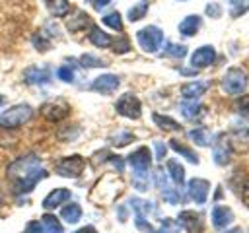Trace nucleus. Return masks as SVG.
Returning <instances> with one entry per match:
<instances>
[{
    "label": "nucleus",
    "mask_w": 249,
    "mask_h": 233,
    "mask_svg": "<svg viewBox=\"0 0 249 233\" xmlns=\"http://www.w3.org/2000/svg\"><path fill=\"white\" fill-rule=\"evenodd\" d=\"M70 198V190L68 188H54V190H51L47 196H45V200H43V208L45 210H53V208H58L62 202H66Z\"/></svg>",
    "instance_id": "nucleus-16"
},
{
    "label": "nucleus",
    "mask_w": 249,
    "mask_h": 233,
    "mask_svg": "<svg viewBox=\"0 0 249 233\" xmlns=\"http://www.w3.org/2000/svg\"><path fill=\"white\" fill-rule=\"evenodd\" d=\"M47 8H49L51 16H54V17H62V16L68 14L70 4H68V0H47Z\"/></svg>",
    "instance_id": "nucleus-25"
},
{
    "label": "nucleus",
    "mask_w": 249,
    "mask_h": 233,
    "mask_svg": "<svg viewBox=\"0 0 249 233\" xmlns=\"http://www.w3.org/2000/svg\"><path fill=\"white\" fill-rule=\"evenodd\" d=\"M161 196H163V200H165L167 204H179V202H181L179 192H177L175 188H171V186L163 188V190H161Z\"/></svg>",
    "instance_id": "nucleus-37"
},
{
    "label": "nucleus",
    "mask_w": 249,
    "mask_h": 233,
    "mask_svg": "<svg viewBox=\"0 0 249 233\" xmlns=\"http://www.w3.org/2000/svg\"><path fill=\"white\" fill-rule=\"evenodd\" d=\"M23 78L27 83H33V85H41V83H47L51 80V72L47 68H39V66H29L25 72H23Z\"/></svg>",
    "instance_id": "nucleus-15"
},
{
    "label": "nucleus",
    "mask_w": 249,
    "mask_h": 233,
    "mask_svg": "<svg viewBox=\"0 0 249 233\" xmlns=\"http://www.w3.org/2000/svg\"><path fill=\"white\" fill-rule=\"evenodd\" d=\"M115 52L123 54V52H128L130 50V41L126 37H117V39H111V45H109Z\"/></svg>",
    "instance_id": "nucleus-33"
},
{
    "label": "nucleus",
    "mask_w": 249,
    "mask_h": 233,
    "mask_svg": "<svg viewBox=\"0 0 249 233\" xmlns=\"http://www.w3.org/2000/svg\"><path fill=\"white\" fill-rule=\"evenodd\" d=\"M84 159L80 155H70V157H64L56 163V173L60 177H68V179H74L78 177L82 171H84Z\"/></svg>",
    "instance_id": "nucleus-7"
},
{
    "label": "nucleus",
    "mask_w": 249,
    "mask_h": 233,
    "mask_svg": "<svg viewBox=\"0 0 249 233\" xmlns=\"http://www.w3.org/2000/svg\"><path fill=\"white\" fill-rule=\"evenodd\" d=\"M117 87H119V78L115 74H103L95 78L91 83V89L97 93H113Z\"/></svg>",
    "instance_id": "nucleus-13"
},
{
    "label": "nucleus",
    "mask_w": 249,
    "mask_h": 233,
    "mask_svg": "<svg viewBox=\"0 0 249 233\" xmlns=\"http://www.w3.org/2000/svg\"><path fill=\"white\" fill-rule=\"evenodd\" d=\"M41 113H43V116H45L47 120L58 122V120H62V118L68 115V105H64V103H60V101H51V103H45V105L41 107Z\"/></svg>",
    "instance_id": "nucleus-11"
},
{
    "label": "nucleus",
    "mask_w": 249,
    "mask_h": 233,
    "mask_svg": "<svg viewBox=\"0 0 249 233\" xmlns=\"http://www.w3.org/2000/svg\"><path fill=\"white\" fill-rule=\"evenodd\" d=\"M56 76H58L62 82H66V83H72V82H74V72H72L70 66H60V68L56 70Z\"/></svg>",
    "instance_id": "nucleus-39"
},
{
    "label": "nucleus",
    "mask_w": 249,
    "mask_h": 233,
    "mask_svg": "<svg viewBox=\"0 0 249 233\" xmlns=\"http://www.w3.org/2000/svg\"><path fill=\"white\" fill-rule=\"evenodd\" d=\"M165 167H167L169 179H171L175 184H183V183H185V169H183V165H181L177 159H169Z\"/></svg>",
    "instance_id": "nucleus-19"
},
{
    "label": "nucleus",
    "mask_w": 249,
    "mask_h": 233,
    "mask_svg": "<svg viewBox=\"0 0 249 233\" xmlns=\"http://www.w3.org/2000/svg\"><path fill=\"white\" fill-rule=\"evenodd\" d=\"M161 227H163L167 233H179V231H181L179 221H173V219H169V217H163V219H161Z\"/></svg>",
    "instance_id": "nucleus-40"
},
{
    "label": "nucleus",
    "mask_w": 249,
    "mask_h": 233,
    "mask_svg": "<svg viewBox=\"0 0 249 233\" xmlns=\"http://www.w3.org/2000/svg\"><path fill=\"white\" fill-rule=\"evenodd\" d=\"M189 190V198L195 204H204L208 198V190H210V183L206 179H191L187 184Z\"/></svg>",
    "instance_id": "nucleus-8"
},
{
    "label": "nucleus",
    "mask_w": 249,
    "mask_h": 233,
    "mask_svg": "<svg viewBox=\"0 0 249 233\" xmlns=\"http://www.w3.org/2000/svg\"><path fill=\"white\" fill-rule=\"evenodd\" d=\"M230 146L237 151H245L249 148V128H243V130H237L231 134V140H230Z\"/></svg>",
    "instance_id": "nucleus-20"
},
{
    "label": "nucleus",
    "mask_w": 249,
    "mask_h": 233,
    "mask_svg": "<svg viewBox=\"0 0 249 233\" xmlns=\"http://www.w3.org/2000/svg\"><path fill=\"white\" fill-rule=\"evenodd\" d=\"M247 8H249V0H230V10H231L233 17L241 16Z\"/></svg>",
    "instance_id": "nucleus-36"
},
{
    "label": "nucleus",
    "mask_w": 249,
    "mask_h": 233,
    "mask_svg": "<svg viewBox=\"0 0 249 233\" xmlns=\"http://www.w3.org/2000/svg\"><path fill=\"white\" fill-rule=\"evenodd\" d=\"M25 233H45L43 223L41 221H29L27 227H25Z\"/></svg>",
    "instance_id": "nucleus-43"
},
{
    "label": "nucleus",
    "mask_w": 249,
    "mask_h": 233,
    "mask_svg": "<svg viewBox=\"0 0 249 233\" xmlns=\"http://www.w3.org/2000/svg\"><path fill=\"white\" fill-rule=\"evenodd\" d=\"M237 111H239L241 115H247V116H249V95L239 97V101H237Z\"/></svg>",
    "instance_id": "nucleus-42"
},
{
    "label": "nucleus",
    "mask_w": 249,
    "mask_h": 233,
    "mask_svg": "<svg viewBox=\"0 0 249 233\" xmlns=\"http://www.w3.org/2000/svg\"><path fill=\"white\" fill-rule=\"evenodd\" d=\"M241 198H243V204L249 208V181L243 184V188H241Z\"/></svg>",
    "instance_id": "nucleus-45"
},
{
    "label": "nucleus",
    "mask_w": 249,
    "mask_h": 233,
    "mask_svg": "<svg viewBox=\"0 0 249 233\" xmlns=\"http://www.w3.org/2000/svg\"><path fill=\"white\" fill-rule=\"evenodd\" d=\"M136 41L144 52H156L163 43V31L156 25H146L136 33Z\"/></svg>",
    "instance_id": "nucleus-4"
},
{
    "label": "nucleus",
    "mask_w": 249,
    "mask_h": 233,
    "mask_svg": "<svg viewBox=\"0 0 249 233\" xmlns=\"http://www.w3.org/2000/svg\"><path fill=\"white\" fill-rule=\"evenodd\" d=\"M109 2H111V0H91V4H93V8H95V10H101V8H103V6H107Z\"/></svg>",
    "instance_id": "nucleus-46"
},
{
    "label": "nucleus",
    "mask_w": 249,
    "mask_h": 233,
    "mask_svg": "<svg viewBox=\"0 0 249 233\" xmlns=\"http://www.w3.org/2000/svg\"><path fill=\"white\" fill-rule=\"evenodd\" d=\"M214 60H216V50H214L210 45H204V47H200V49H196V50L193 52V56H191V66H193L195 70H200V68L210 66Z\"/></svg>",
    "instance_id": "nucleus-9"
},
{
    "label": "nucleus",
    "mask_w": 249,
    "mask_h": 233,
    "mask_svg": "<svg viewBox=\"0 0 249 233\" xmlns=\"http://www.w3.org/2000/svg\"><path fill=\"white\" fill-rule=\"evenodd\" d=\"M103 23L115 31H121L123 29V19H121V14L119 12H111V14H105L103 16Z\"/></svg>",
    "instance_id": "nucleus-30"
},
{
    "label": "nucleus",
    "mask_w": 249,
    "mask_h": 233,
    "mask_svg": "<svg viewBox=\"0 0 249 233\" xmlns=\"http://www.w3.org/2000/svg\"><path fill=\"white\" fill-rule=\"evenodd\" d=\"M165 54L167 56H173V58H183L187 54V47L185 45H179V43H167Z\"/></svg>",
    "instance_id": "nucleus-34"
},
{
    "label": "nucleus",
    "mask_w": 249,
    "mask_h": 233,
    "mask_svg": "<svg viewBox=\"0 0 249 233\" xmlns=\"http://www.w3.org/2000/svg\"><path fill=\"white\" fill-rule=\"evenodd\" d=\"M33 45L37 47V50H47L51 43H49V39H45V33L43 31H37L33 35Z\"/></svg>",
    "instance_id": "nucleus-38"
},
{
    "label": "nucleus",
    "mask_w": 249,
    "mask_h": 233,
    "mask_svg": "<svg viewBox=\"0 0 249 233\" xmlns=\"http://www.w3.org/2000/svg\"><path fill=\"white\" fill-rule=\"evenodd\" d=\"M146 12H148V4H146V2L132 6V8L128 10V14H126V16H128V21H138L140 17L146 16Z\"/></svg>",
    "instance_id": "nucleus-32"
},
{
    "label": "nucleus",
    "mask_w": 249,
    "mask_h": 233,
    "mask_svg": "<svg viewBox=\"0 0 249 233\" xmlns=\"http://www.w3.org/2000/svg\"><path fill=\"white\" fill-rule=\"evenodd\" d=\"M43 177H45V171L41 167V159L33 153H27L12 161L8 167V179L14 184V190L19 194L29 192Z\"/></svg>",
    "instance_id": "nucleus-1"
},
{
    "label": "nucleus",
    "mask_w": 249,
    "mask_h": 233,
    "mask_svg": "<svg viewBox=\"0 0 249 233\" xmlns=\"http://www.w3.org/2000/svg\"><path fill=\"white\" fill-rule=\"evenodd\" d=\"M152 233H167V231H165V229H163V227H160V229H154V231H152Z\"/></svg>",
    "instance_id": "nucleus-50"
},
{
    "label": "nucleus",
    "mask_w": 249,
    "mask_h": 233,
    "mask_svg": "<svg viewBox=\"0 0 249 233\" xmlns=\"http://www.w3.org/2000/svg\"><path fill=\"white\" fill-rule=\"evenodd\" d=\"M233 221V212L228 206H214L212 208V225L216 229H224Z\"/></svg>",
    "instance_id": "nucleus-14"
},
{
    "label": "nucleus",
    "mask_w": 249,
    "mask_h": 233,
    "mask_svg": "<svg viewBox=\"0 0 249 233\" xmlns=\"http://www.w3.org/2000/svg\"><path fill=\"white\" fill-rule=\"evenodd\" d=\"M60 216H62V219L66 221V223H76L80 217H82V208L78 206V204H66L64 208H62V212H60Z\"/></svg>",
    "instance_id": "nucleus-24"
},
{
    "label": "nucleus",
    "mask_w": 249,
    "mask_h": 233,
    "mask_svg": "<svg viewBox=\"0 0 249 233\" xmlns=\"http://www.w3.org/2000/svg\"><path fill=\"white\" fill-rule=\"evenodd\" d=\"M206 16H210V17H220L222 16V8H220V4H216V2H210V4H206Z\"/></svg>",
    "instance_id": "nucleus-41"
},
{
    "label": "nucleus",
    "mask_w": 249,
    "mask_h": 233,
    "mask_svg": "<svg viewBox=\"0 0 249 233\" xmlns=\"http://www.w3.org/2000/svg\"><path fill=\"white\" fill-rule=\"evenodd\" d=\"M208 87H210L208 82H189L181 87V93L185 99H198Z\"/></svg>",
    "instance_id": "nucleus-18"
},
{
    "label": "nucleus",
    "mask_w": 249,
    "mask_h": 233,
    "mask_svg": "<svg viewBox=\"0 0 249 233\" xmlns=\"http://www.w3.org/2000/svg\"><path fill=\"white\" fill-rule=\"evenodd\" d=\"M154 150H156V159H163L165 157V144L154 142Z\"/></svg>",
    "instance_id": "nucleus-44"
},
{
    "label": "nucleus",
    "mask_w": 249,
    "mask_h": 233,
    "mask_svg": "<svg viewBox=\"0 0 249 233\" xmlns=\"http://www.w3.org/2000/svg\"><path fill=\"white\" fill-rule=\"evenodd\" d=\"M111 163H115V167H117V171H123V159H119V157H111Z\"/></svg>",
    "instance_id": "nucleus-47"
},
{
    "label": "nucleus",
    "mask_w": 249,
    "mask_h": 233,
    "mask_svg": "<svg viewBox=\"0 0 249 233\" xmlns=\"http://www.w3.org/2000/svg\"><path fill=\"white\" fill-rule=\"evenodd\" d=\"M142 2H150V0H142Z\"/></svg>",
    "instance_id": "nucleus-51"
},
{
    "label": "nucleus",
    "mask_w": 249,
    "mask_h": 233,
    "mask_svg": "<svg viewBox=\"0 0 249 233\" xmlns=\"http://www.w3.org/2000/svg\"><path fill=\"white\" fill-rule=\"evenodd\" d=\"M169 146H171V150H175L177 153H181L189 163H193V165H196L198 163V157H196V153L193 151V150H189L187 146H183V144H179L177 140H171L169 142Z\"/></svg>",
    "instance_id": "nucleus-28"
},
{
    "label": "nucleus",
    "mask_w": 249,
    "mask_h": 233,
    "mask_svg": "<svg viewBox=\"0 0 249 233\" xmlns=\"http://www.w3.org/2000/svg\"><path fill=\"white\" fill-rule=\"evenodd\" d=\"M41 223H43L45 233H64V231H62L60 221H58L53 214H45V216H43V219H41Z\"/></svg>",
    "instance_id": "nucleus-29"
},
{
    "label": "nucleus",
    "mask_w": 249,
    "mask_h": 233,
    "mask_svg": "<svg viewBox=\"0 0 249 233\" xmlns=\"http://www.w3.org/2000/svg\"><path fill=\"white\" fill-rule=\"evenodd\" d=\"M189 138H191L195 144H198V146H210V144H212V134H210L208 130H204V128H195V130H191V132H189Z\"/></svg>",
    "instance_id": "nucleus-27"
},
{
    "label": "nucleus",
    "mask_w": 249,
    "mask_h": 233,
    "mask_svg": "<svg viewBox=\"0 0 249 233\" xmlns=\"http://www.w3.org/2000/svg\"><path fill=\"white\" fill-rule=\"evenodd\" d=\"M179 225L185 227L189 233H202L204 221H202V216L200 214L191 212V210H185V212L179 214Z\"/></svg>",
    "instance_id": "nucleus-10"
},
{
    "label": "nucleus",
    "mask_w": 249,
    "mask_h": 233,
    "mask_svg": "<svg viewBox=\"0 0 249 233\" xmlns=\"http://www.w3.org/2000/svg\"><path fill=\"white\" fill-rule=\"evenodd\" d=\"M86 25H89V17H88L86 12H76V14L66 21V27H68L70 31H80V29L86 27Z\"/></svg>",
    "instance_id": "nucleus-26"
},
{
    "label": "nucleus",
    "mask_w": 249,
    "mask_h": 233,
    "mask_svg": "<svg viewBox=\"0 0 249 233\" xmlns=\"http://www.w3.org/2000/svg\"><path fill=\"white\" fill-rule=\"evenodd\" d=\"M128 163L134 171V177L132 181H144L148 183V171H150V163H152V155H150V150L148 148H138L136 151H132L128 155Z\"/></svg>",
    "instance_id": "nucleus-3"
},
{
    "label": "nucleus",
    "mask_w": 249,
    "mask_h": 233,
    "mask_svg": "<svg viewBox=\"0 0 249 233\" xmlns=\"http://www.w3.org/2000/svg\"><path fill=\"white\" fill-rule=\"evenodd\" d=\"M152 118H154V122H156V124H158L161 130H173V132L181 130V124H179L177 120H173L171 116H165V115L154 113V115H152Z\"/></svg>",
    "instance_id": "nucleus-23"
},
{
    "label": "nucleus",
    "mask_w": 249,
    "mask_h": 233,
    "mask_svg": "<svg viewBox=\"0 0 249 233\" xmlns=\"http://www.w3.org/2000/svg\"><path fill=\"white\" fill-rule=\"evenodd\" d=\"M80 64L84 68H103V66H107L105 60H101V58H97L93 54H82L80 56Z\"/></svg>",
    "instance_id": "nucleus-31"
},
{
    "label": "nucleus",
    "mask_w": 249,
    "mask_h": 233,
    "mask_svg": "<svg viewBox=\"0 0 249 233\" xmlns=\"http://www.w3.org/2000/svg\"><path fill=\"white\" fill-rule=\"evenodd\" d=\"M0 202H2V194H0Z\"/></svg>",
    "instance_id": "nucleus-52"
},
{
    "label": "nucleus",
    "mask_w": 249,
    "mask_h": 233,
    "mask_svg": "<svg viewBox=\"0 0 249 233\" xmlns=\"http://www.w3.org/2000/svg\"><path fill=\"white\" fill-rule=\"evenodd\" d=\"M115 109L119 115L126 116V118H138L142 113V105H140L138 97L132 93H124L123 97H119V101L115 103Z\"/></svg>",
    "instance_id": "nucleus-6"
},
{
    "label": "nucleus",
    "mask_w": 249,
    "mask_h": 233,
    "mask_svg": "<svg viewBox=\"0 0 249 233\" xmlns=\"http://www.w3.org/2000/svg\"><path fill=\"white\" fill-rule=\"evenodd\" d=\"M31 116H33V109L29 105H25V103L14 105L0 113V126L2 128H18V126L25 124Z\"/></svg>",
    "instance_id": "nucleus-2"
},
{
    "label": "nucleus",
    "mask_w": 249,
    "mask_h": 233,
    "mask_svg": "<svg viewBox=\"0 0 249 233\" xmlns=\"http://www.w3.org/2000/svg\"><path fill=\"white\" fill-rule=\"evenodd\" d=\"M74 233H97V231H95V227L86 225V227H82V229H78V231H74Z\"/></svg>",
    "instance_id": "nucleus-48"
},
{
    "label": "nucleus",
    "mask_w": 249,
    "mask_h": 233,
    "mask_svg": "<svg viewBox=\"0 0 249 233\" xmlns=\"http://www.w3.org/2000/svg\"><path fill=\"white\" fill-rule=\"evenodd\" d=\"M247 87V74L241 68H230L222 78V89L230 95H239Z\"/></svg>",
    "instance_id": "nucleus-5"
},
{
    "label": "nucleus",
    "mask_w": 249,
    "mask_h": 233,
    "mask_svg": "<svg viewBox=\"0 0 249 233\" xmlns=\"http://www.w3.org/2000/svg\"><path fill=\"white\" fill-rule=\"evenodd\" d=\"M231 159V146L230 140L226 136H218L216 138V146H214V161L218 165H228Z\"/></svg>",
    "instance_id": "nucleus-12"
},
{
    "label": "nucleus",
    "mask_w": 249,
    "mask_h": 233,
    "mask_svg": "<svg viewBox=\"0 0 249 233\" xmlns=\"http://www.w3.org/2000/svg\"><path fill=\"white\" fill-rule=\"evenodd\" d=\"M89 41L95 47H99V49H105V47L111 45V37L105 31H101L97 25H91V29H89Z\"/></svg>",
    "instance_id": "nucleus-22"
},
{
    "label": "nucleus",
    "mask_w": 249,
    "mask_h": 233,
    "mask_svg": "<svg viewBox=\"0 0 249 233\" xmlns=\"http://www.w3.org/2000/svg\"><path fill=\"white\" fill-rule=\"evenodd\" d=\"M226 233H245V231L239 229V227H233V229H230V231H226Z\"/></svg>",
    "instance_id": "nucleus-49"
},
{
    "label": "nucleus",
    "mask_w": 249,
    "mask_h": 233,
    "mask_svg": "<svg viewBox=\"0 0 249 233\" xmlns=\"http://www.w3.org/2000/svg\"><path fill=\"white\" fill-rule=\"evenodd\" d=\"M179 109H181V115H183L185 118H195V116L200 115L202 105H200L196 99H185V101H181Z\"/></svg>",
    "instance_id": "nucleus-21"
},
{
    "label": "nucleus",
    "mask_w": 249,
    "mask_h": 233,
    "mask_svg": "<svg viewBox=\"0 0 249 233\" xmlns=\"http://www.w3.org/2000/svg\"><path fill=\"white\" fill-rule=\"evenodd\" d=\"M132 140H134V134H130V132H119V134L111 136V144L117 146V148L126 146V144H130Z\"/></svg>",
    "instance_id": "nucleus-35"
},
{
    "label": "nucleus",
    "mask_w": 249,
    "mask_h": 233,
    "mask_svg": "<svg viewBox=\"0 0 249 233\" xmlns=\"http://www.w3.org/2000/svg\"><path fill=\"white\" fill-rule=\"evenodd\" d=\"M200 25H202L200 16L191 14V16H187V17L179 23V33L185 35V37H193V35H196V31L200 29Z\"/></svg>",
    "instance_id": "nucleus-17"
}]
</instances>
